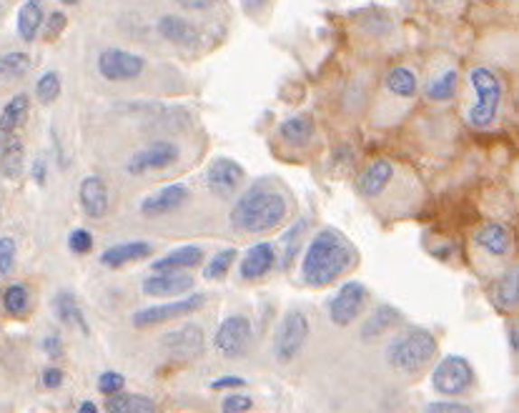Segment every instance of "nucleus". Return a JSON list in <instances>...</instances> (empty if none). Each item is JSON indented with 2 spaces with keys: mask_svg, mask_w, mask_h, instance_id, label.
<instances>
[{
  "mask_svg": "<svg viewBox=\"0 0 519 413\" xmlns=\"http://www.w3.org/2000/svg\"><path fill=\"white\" fill-rule=\"evenodd\" d=\"M144 58L131 53V51H121V48H109L99 55V70L106 80H133L144 73Z\"/></svg>",
  "mask_w": 519,
  "mask_h": 413,
  "instance_id": "obj_11",
  "label": "nucleus"
},
{
  "mask_svg": "<svg viewBox=\"0 0 519 413\" xmlns=\"http://www.w3.org/2000/svg\"><path fill=\"white\" fill-rule=\"evenodd\" d=\"M63 383V371L61 369H45L43 371V386L45 389H58Z\"/></svg>",
  "mask_w": 519,
  "mask_h": 413,
  "instance_id": "obj_43",
  "label": "nucleus"
},
{
  "mask_svg": "<svg viewBox=\"0 0 519 413\" xmlns=\"http://www.w3.org/2000/svg\"><path fill=\"white\" fill-rule=\"evenodd\" d=\"M43 348L48 351V356L51 359H58V356H63V346H61V338L58 336H48L43 341Z\"/></svg>",
  "mask_w": 519,
  "mask_h": 413,
  "instance_id": "obj_46",
  "label": "nucleus"
},
{
  "mask_svg": "<svg viewBox=\"0 0 519 413\" xmlns=\"http://www.w3.org/2000/svg\"><path fill=\"white\" fill-rule=\"evenodd\" d=\"M80 411H86V413H96V411H99V406H96V403L86 401V403H80Z\"/></svg>",
  "mask_w": 519,
  "mask_h": 413,
  "instance_id": "obj_49",
  "label": "nucleus"
},
{
  "mask_svg": "<svg viewBox=\"0 0 519 413\" xmlns=\"http://www.w3.org/2000/svg\"><path fill=\"white\" fill-rule=\"evenodd\" d=\"M437 3H442V0H437Z\"/></svg>",
  "mask_w": 519,
  "mask_h": 413,
  "instance_id": "obj_52",
  "label": "nucleus"
},
{
  "mask_svg": "<svg viewBox=\"0 0 519 413\" xmlns=\"http://www.w3.org/2000/svg\"><path fill=\"white\" fill-rule=\"evenodd\" d=\"M475 383V369L462 356H444L431 373V386L442 396H462Z\"/></svg>",
  "mask_w": 519,
  "mask_h": 413,
  "instance_id": "obj_6",
  "label": "nucleus"
},
{
  "mask_svg": "<svg viewBox=\"0 0 519 413\" xmlns=\"http://www.w3.org/2000/svg\"><path fill=\"white\" fill-rule=\"evenodd\" d=\"M495 301H497L499 308H505V311H512V308H517L519 301V276L517 271L512 268L507 271L495 286Z\"/></svg>",
  "mask_w": 519,
  "mask_h": 413,
  "instance_id": "obj_29",
  "label": "nucleus"
},
{
  "mask_svg": "<svg viewBox=\"0 0 519 413\" xmlns=\"http://www.w3.org/2000/svg\"><path fill=\"white\" fill-rule=\"evenodd\" d=\"M287 213L288 206L281 193L251 188L233 206L231 226L236 230H246V233H264V230L278 229L287 221Z\"/></svg>",
  "mask_w": 519,
  "mask_h": 413,
  "instance_id": "obj_2",
  "label": "nucleus"
},
{
  "mask_svg": "<svg viewBox=\"0 0 519 413\" xmlns=\"http://www.w3.org/2000/svg\"><path fill=\"white\" fill-rule=\"evenodd\" d=\"M233 258H236V249L219 250V253L213 256V261H211L209 266H206V271H203V276H206L209 281H219L222 276H226V273H229Z\"/></svg>",
  "mask_w": 519,
  "mask_h": 413,
  "instance_id": "obj_36",
  "label": "nucleus"
},
{
  "mask_svg": "<svg viewBox=\"0 0 519 413\" xmlns=\"http://www.w3.org/2000/svg\"><path fill=\"white\" fill-rule=\"evenodd\" d=\"M246 386V380L236 379V376H223V379H216L211 383V389L213 391H226V389H243Z\"/></svg>",
  "mask_w": 519,
  "mask_h": 413,
  "instance_id": "obj_42",
  "label": "nucleus"
},
{
  "mask_svg": "<svg viewBox=\"0 0 519 413\" xmlns=\"http://www.w3.org/2000/svg\"><path fill=\"white\" fill-rule=\"evenodd\" d=\"M3 305H5V311L13 315L25 314V308H28V288L21 286V283L8 286L5 294H3Z\"/></svg>",
  "mask_w": 519,
  "mask_h": 413,
  "instance_id": "obj_33",
  "label": "nucleus"
},
{
  "mask_svg": "<svg viewBox=\"0 0 519 413\" xmlns=\"http://www.w3.org/2000/svg\"><path fill=\"white\" fill-rule=\"evenodd\" d=\"M251 338H254L251 321L246 315H229V318H223L213 333V348L226 359H239L249 351Z\"/></svg>",
  "mask_w": 519,
  "mask_h": 413,
  "instance_id": "obj_7",
  "label": "nucleus"
},
{
  "mask_svg": "<svg viewBox=\"0 0 519 413\" xmlns=\"http://www.w3.org/2000/svg\"><path fill=\"white\" fill-rule=\"evenodd\" d=\"M203 304H206V298H203L201 294H188V296H184L181 301H174V304L151 305V308H144V311L133 314V326L136 328L158 326V324L174 321V318H178V315L193 314V311H199Z\"/></svg>",
  "mask_w": 519,
  "mask_h": 413,
  "instance_id": "obj_9",
  "label": "nucleus"
},
{
  "mask_svg": "<svg viewBox=\"0 0 519 413\" xmlns=\"http://www.w3.org/2000/svg\"><path fill=\"white\" fill-rule=\"evenodd\" d=\"M45 18L43 0H28L23 3L21 13H18V33L23 41H35V35L41 31Z\"/></svg>",
  "mask_w": 519,
  "mask_h": 413,
  "instance_id": "obj_24",
  "label": "nucleus"
},
{
  "mask_svg": "<svg viewBox=\"0 0 519 413\" xmlns=\"http://www.w3.org/2000/svg\"><path fill=\"white\" fill-rule=\"evenodd\" d=\"M269 0H243V8L246 11H259V8H264Z\"/></svg>",
  "mask_w": 519,
  "mask_h": 413,
  "instance_id": "obj_48",
  "label": "nucleus"
},
{
  "mask_svg": "<svg viewBox=\"0 0 519 413\" xmlns=\"http://www.w3.org/2000/svg\"><path fill=\"white\" fill-rule=\"evenodd\" d=\"M56 314L63 324L83 328V333H89V324H86V318H83V314H80L76 298L68 294V291H61V294L56 296Z\"/></svg>",
  "mask_w": 519,
  "mask_h": 413,
  "instance_id": "obj_30",
  "label": "nucleus"
},
{
  "mask_svg": "<svg viewBox=\"0 0 519 413\" xmlns=\"http://www.w3.org/2000/svg\"><path fill=\"white\" fill-rule=\"evenodd\" d=\"M203 261V250L199 246H181L166 253L164 258L154 261V271H186L196 268Z\"/></svg>",
  "mask_w": 519,
  "mask_h": 413,
  "instance_id": "obj_20",
  "label": "nucleus"
},
{
  "mask_svg": "<svg viewBox=\"0 0 519 413\" xmlns=\"http://www.w3.org/2000/svg\"><path fill=\"white\" fill-rule=\"evenodd\" d=\"M392 178H394V165L389 164L387 158H379L374 164L366 165L364 174L359 175L356 185H359V193L374 198L392 183Z\"/></svg>",
  "mask_w": 519,
  "mask_h": 413,
  "instance_id": "obj_18",
  "label": "nucleus"
},
{
  "mask_svg": "<svg viewBox=\"0 0 519 413\" xmlns=\"http://www.w3.org/2000/svg\"><path fill=\"white\" fill-rule=\"evenodd\" d=\"M366 304V288L359 281L344 283L342 288L336 291L332 301H329V318L336 326H349L354 324Z\"/></svg>",
  "mask_w": 519,
  "mask_h": 413,
  "instance_id": "obj_10",
  "label": "nucleus"
},
{
  "mask_svg": "<svg viewBox=\"0 0 519 413\" xmlns=\"http://www.w3.org/2000/svg\"><path fill=\"white\" fill-rule=\"evenodd\" d=\"M28 68H31V58L18 51L0 58V78H21L28 73Z\"/></svg>",
  "mask_w": 519,
  "mask_h": 413,
  "instance_id": "obj_32",
  "label": "nucleus"
},
{
  "mask_svg": "<svg viewBox=\"0 0 519 413\" xmlns=\"http://www.w3.org/2000/svg\"><path fill=\"white\" fill-rule=\"evenodd\" d=\"M158 33L176 45H196V41H199V31L188 21H184L181 15H164L158 21Z\"/></svg>",
  "mask_w": 519,
  "mask_h": 413,
  "instance_id": "obj_21",
  "label": "nucleus"
},
{
  "mask_svg": "<svg viewBox=\"0 0 519 413\" xmlns=\"http://www.w3.org/2000/svg\"><path fill=\"white\" fill-rule=\"evenodd\" d=\"M78 198H80V206L86 211V216L103 218L109 213V185L99 175H89L80 181Z\"/></svg>",
  "mask_w": 519,
  "mask_h": 413,
  "instance_id": "obj_16",
  "label": "nucleus"
},
{
  "mask_svg": "<svg viewBox=\"0 0 519 413\" xmlns=\"http://www.w3.org/2000/svg\"><path fill=\"white\" fill-rule=\"evenodd\" d=\"M28 108H31V100L28 96H15V99L3 108L0 113V133L3 136H15V131L21 128L25 118H28Z\"/></svg>",
  "mask_w": 519,
  "mask_h": 413,
  "instance_id": "obj_26",
  "label": "nucleus"
},
{
  "mask_svg": "<svg viewBox=\"0 0 519 413\" xmlns=\"http://www.w3.org/2000/svg\"><path fill=\"white\" fill-rule=\"evenodd\" d=\"M472 86L477 90V103L475 108L469 110V123L477 128H486L497 118L499 103H502V83L489 68H475Z\"/></svg>",
  "mask_w": 519,
  "mask_h": 413,
  "instance_id": "obj_4",
  "label": "nucleus"
},
{
  "mask_svg": "<svg viewBox=\"0 0 519 413\" xmlns=\"http://www.w3.org/2000/svg\"><path fill=\"white\" fill-rule=\"evenodd\" d=\"M68 249L78 253V256H86L90 249H93V236H90V230L86 229H76L71 233V239H68Z\"/></svg>",
  "mask_w": 519,
  "mask_h": 413,
  "instance_id": "obj_37",
  "label": "nucleus"
},
{
  "mask_svg": "<svg viewBox=\"0 0 519 413\" xmlns=\"http://www.w3.org/2000/svg\"><path fill=\"white\" fill-rule=\"evenodd\" d=\"M434 353H437V338L424 328H409L389 343L387 361L392 369L401 373H417L434 359Z\"/></svg>",
  "mask_w": 519,
  "mask_h": 413,
  "instance_id": "obj_3",
  "label": "nucleus"
},
{
  "mask_svg": "<svg viewBox=\"0 0 519 413\" xmlns=\"http://www.w3.org/2000/svg\"><path fill=\"white\" fill-rule=\"evenodd\" d=\"M151 253V246L144 240H131V243H118L111 246L109 250L100 253V263L109 266V268H121L133 261H144L146 256Z\"/></svg>",
  "mask_w": 519,
  "mask_h": 413,
  "instance_id": "obj_19",
  "label": "nucleus"
},
{
  "mask_svg": "<svg viewBox=\"0 0 519 413\" xmlns=\"http://www.w3.org/2000/svg\"><path fill=\"white\" fill-rule=\"evenodd\" d=\"M477 243L486 250V253H492V256H507L509 246H512V236H509L507 226H502V223H486L479 229L477 233Z\"/></svg>",
  "mask_w": 519,
  "mask_h": 413,
  "instance_id": "obj_22",
  "label": "nucleus"
},
{
  "mask_svg": "<svg viewBox=\"0 0 519 413\" xmlns=\"http://www.w3.org/2000/svg\"><path fill=\"white\" fill-rule=\"evenodd\" d=\"M161 346L166 348L168 356L178 361H193L196 356L203 353V328L196 324H186V326L174 328L168 331L166 336L161 338Z\"/></svg>",
  "mask_w": 519,
  "mask_h": 413,
  "instance_id": "obj_12",
  "label": "nucleus"
},
{
  "mask_svg": "<svg viewBox=\"0 0 519 413\" xmlns=\"http://www.w3.org/2000/svg\"><path fill=\"white\" fill-rule=\"evenodd\" d=\"M427 411H431V413H472V408H469V406H464V403L437 401V403H429V406H427Z\"/></svg>",
  "mask_w": 519,
  "mask_h": 413,
  "instance_id": "obj_41",
  "label": "nucleus"
},
{
  "mask_svg": "<svg viewBox=\"0 0 519 413\" xmlns=\"http://www.w3.org/2000/svg\"><path fill=\"white\" fill-rule=\"evenodd\" d=\"M178 155H181V151H178L176 143L156 141L141 148V151L133 153L126 168H128L131 175H144L148 171H164V168H171V165L176 164Z\"/></svg>",
  "mask_w": 519,
  "mask_h": 413,
  "instance_id": "obj_8",
  "label": "nucleus"
},
{
  "mask_svg": "<svg viewBox=\"0 0 519 413\" xmlns=\"http://www.w3.org/2000/svg\"><path fill=\"white\" fill-rule=\"evenodd\" d=\"M35 93H38V100L48 106V103H53V100L61 96V78L53 70H48L43 76L38 78V83H35Z\"/></svg>",
  "mask_w": 519,
  "mask_h": 413,
  "instance_id": "obj_34",
  "label": "nucleus"
},
{
  "mask_svg": "<svg viewBox=\"0 0 519 413\" xmlns=\"http://www.w3.org/2000/svg\"><path fill=\"white\" fill-rule=\"evenodd\" d=\"M243 181V168L231 158H216L206 171V185L213 196L229 198L239 191Z\"/></svg>",
  "mask_w": 519,
  "mask_h": 413,
  "instance_id": "obj_13",
  "label": "nucleus"
},
{
  "mask_svg": "<svg viewBox=\"0 0 519 413\" xmlns=\"http://www.w3.org/2000/svg\"><path fill=\"white\" fill-rule=\"evenodd\" d=\"M123 386H126V379H123L121 373H116V371H106V373H100V379H99L100 393L113 396V393L123 391Z\"/></svg>",
  "mask_w": 519,
  "mask_h": 413,
  "instance_id": "obj_38",
  "label": "nucleus"
},
{
  "mask_svg": "<svg viewBox=\"0 0 519 413\" xmlns=\"http://www.w3.org/2000/svg\"><path fill=\"white\" fill-rule=\"evenodd\" d=\"M278 136H281L288 145L304 148V145H309V141L314 138V120H311V116H294V118L284 120V123L278 126Z\"/></svg>",
  "mask_w": 519,
  "mask_h": 413,
  "instance_id": "obj_23",
  "label": "nucleus"
},
{
  "mask_svg": "<svg viewBox=\"0 0 519 413\" xmlns=\"http://www.w3.org/2000/svg\"><path fill=\"white\" fill-rule=\"evenodd\" d=\"M356 261V250L339 230H319L301 258V276L314 288H324L334 283L344 271H349Z\"/></svg>",
  "mask_w": 519,
  "mask_h": 413,
  "instance_id": "obj_1",
  "label": "nucleus"
},
{
  "mask_svg": "<svg viewBox=\"0 0 519 413\" xmlns=\"http://www.w3.org/2000/svg\"><path fill=\"white\" fill-rule=\"evenodd\" d=\"M509 343H512V351H517V328L509 331Z\"/></svg>",
  "mask_w": 519,
  "mask_h": 413,
  "instance_id": "obj_50",
  "label": "nucleus"
},
{
  "mask_svg": "<svg viewBox=\"0 0 519 413\" xmlns=\"http://www.w3.org/2000/svg\"><path fill=\"white\" fill-rule=\"evenodd\" d=\"M309 338V318L301 311H288L277 333H274V359L278 363H291L301 353V348L307 346Z\"/></svg>",
  "mask_w": 519,
  "mask_h": 413,
  "instance_id": "obj_5",
  "label": "nucleus"
},
{
  "mask_svg": "<svg viewBox=\"0 0 519 413\" xmlns=\"http://www.w3.org/2000/svg\"><path fill=\"white\" fill-rule=\"evenodd\" d=\"M66 13H51V18H48V33H61L63 28H66Z\"/></svg>",
  "mask_w": 519,
  "mask_h": 413,
  "instance_id": "obj_45",
  "label": "nucleus"
},
{
  "mask_svg": "<svg viewBox=\"0 0 519 413\" xmlns=\"http://www.w3.org/2000/svg\"><path fill=\"white\" fill-rule=\"evenodd\" d=\"M61 3H66V5H76L78 0H61Z\"/></svg>",
  "mask_w": 519,
  "mask_h": 413,
  "instance_id": "obj_51",
  "label": "nucleus"
},
{
  "mask_svg": "<svg viewBox=\"0 0 519 413\" xmlns=\"http://www.w3.org/2000/svg\"><path fill=\"white\" fill-rule=\"evenodd\" d=\"M274 263H277V249L271 243H256L243 256L241 278H246V281L264 278L266 273L274 268Z\"/></svg>",
  "mask_w": 519,
  "mask_h": 413,
  "instance_id": "obj_17",
  "label": "nucleus"
},
{
  "mask_svg": "<svg viewBox=\"0 0 519 413\" xmlns=\"http://www.w3.org/2000/svg\"><path fill=\"white\" fill-rule=\"evenodd\" d=\"M193 288V276L184 271H156L144 281L146 296H181Z\"/></svg>",
  "mask_w": 519,
  "mask_h": 413,
  "instance_id": "obj_15",
  "label": "nucleus"
},
{
  "mask_svg": "<svg viewBox=\"0 0 519 413\" xmlns=\"http://www.w3.org/2000/svg\"><path fill=\"white\" fill-rule=\"evenodd\" d=\"M106 408L111 413H154L156 403L146 396H138V393H113Z\"/></svg>",
  "mask_w": 519,
  "mask_h": 413,
  "instance_id": "obj_28",
  "label": "nucleus"
},
{
  "mask_svg": "<svg viewBox=\"0 0 519 413\" xmlns=\"http://www.w3.org/2000/svg\"><path fill=\"white\" fill-rule=\"evenodd\" d=\"M8 141L0 151V171L5 178H18L23 174V161H25V145L15 136H5Z\"/></svg>",
  "mask_w": 519,
  "mask_h": 413,
  "instance_id": "obj_27",
  "label": "nucleus"
},
{
  "mask_svg": "<svg viewBox=\"0 0 519 413\" xmlns=\"http://www.w3.org/2000/svg\"><path fill=\"white\" fill-rule=\"evenodd\" d=\"M254 406V401L249 399V396H243V393H231V396H226L222 403V408L226 413H236V411H249Z\"/></svg>",
  "mask_w": 519,
  "mask_h": 413,
  "instance_id": "obj_40",
  "label": "nucleus"
},
{
  "mask_svg": "<svg viewBox=\"0 0 519 413\" xmlns=\"http://www.w3.org/2000/svg\"><path fill=\"white\" fill-rule=\"evenodd\" d=\"M401 324V314L392 305H379L374 314L366 318L364 328H362V338L372 341V338L382 336L384 331H392L394 326Z\"/></svg>",
  "mask_w": 519,
  "mask_h": 413,
  "instance_id": "obj_25",
  "label": "nucleus"
},
{
  "mask_svg": "<svg viewBox=\"0 0 519 413\" xmlns=\"http://www.w3.org/2000/svg\"><path fill=\"white\" fill-rule=\"evenodd\" d=\"M188 201V188L181 183L166 185V188H158L156 193H151L148 198L141 201V213L144 216H166V213H174L178 208L184 206Z\"/></svg>",
  "mask_w": 519,
  "mask_h": 413,
  "instance_id": "obj_14",
  "label": "nucleus"
},
{
  "mask_svg": "<svg viewBox=\"0 0 519 413\" xmlns=\"http://www.w3.org/2000/svg\"><path fill=\"white\" fill-rule=\"evenodd\" d=\"M389 90L399 96V99H411L417 93V78L409 68H394L387 78Z\"/></svg>",
  "mask_w": 519,
  "mask_h": 413,
  "instance_id": "obj_31",
  "label": "nucleus"
},
{
  "mask_svg": "<svg viewBox=\"0 0 519 413\" xmlns=\"http://www.w3.org/2000/svg\"><path fill=\"white\" fill-rule=\"evenodd\" d=\"M174 3H178V5L186 8V11H209L216 0H174Z\"/></svg>",
  "mask_w": 519,
  "mask_h": 413,
  "instance_id": "obj_44",
  "label": "nucleus"
},
{
  "mask_svg": "<svg viewBox=\"0 0 519 413\" xmlns=\"http://www.w3.org/2000/svg\"><path fill=\"white\" fill-rule=\"evenodd\" d=\"M15 240L13 239H0V276H5V273L11 271L13 263H15Z\"/></svg>",
  "mask_w": 519,
  "mask_h": 413,
  "instance_id": "obj_39",
  "label": "nucleus"
},
{
  "mask_svg": "<svg viewBox=\"0 0 519 413\" xmlns=\"http://www.w3.org/2000/svg\"><path fill=\"white\" fill-rule=\"evenodd\" d=\"M457 83H459V76L457 70H447L444 76H439L429 86V99L431 100H449L457 93Z\"/></svg>",
  "mask_w": 519,
  "mask_h": 413,
  "instance_id": "obj_35",
  "label": "nucleus"
},
{
  "mask_svg": "<svg viewBox=\"0 0 519 413\" xmlns=\"http://www.w3.org/2000/svg\"><path fill=\"white\" fill-rule=\"evenodd\" d=\"M33 178H35V183H45V164L41 161V158H38L33 165Z\"/></svg>",
  "mask_w": 519,
  "mask_h": 413,
  "instance_id": "obj_47",
  "label": "nucleus"
}]
</instances>
